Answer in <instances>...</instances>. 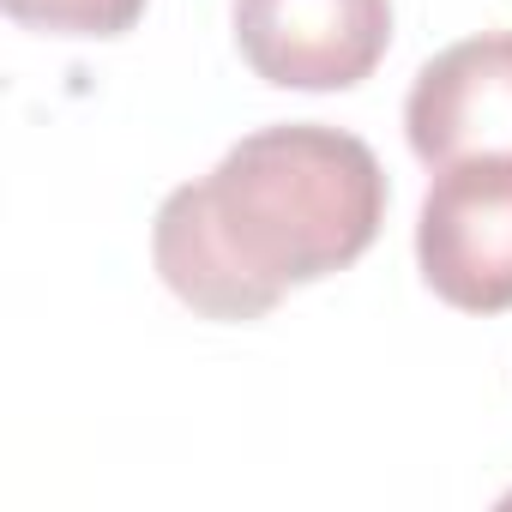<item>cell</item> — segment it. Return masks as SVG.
Returning a JSON list of instances; mask_svg holds the SVG:
<instances>
[{
  "label": "cell",
  "instance_id": "277c9868",
  "mask_svg": "<svg viewBox=\"0 0 512 512\" xmlns=\"http://www.w3.org/2000/svg\"><path fill=\"white\" fill-rule=\"evenodd\" d=\"M410 151L428 169L464 157H512V31H482L440 49L404 103Z\"/></svg>",
  "mask_w": 512,
  "mask_h": 512
},
{
  "label": "cell",
  "instance_id": "7a4b0ae2",
  "mask_svg": "<svg viewBox=\"0 0 512 512\" xmlns=\"http://www.w3.org/2000/svg\"><path fill=\"white\" fill-rule=\"evenodd\" d=\"M422 284L458 314L512 308V157L446 163L416 217Z\"/></svg>",
  "mask_w": 512,
  "mask_h": 512
},
{
  "label": "cell",
  "instance_id": "6da1fadb",
  "mask_svg": "<svg viewBox=\"0 0 512 512\" xmlns=\"http://www.w3.org/2000/svg\"><path fill=\"white\" fill-rule=\"evenodd\" d=\"M386 223V169L368 139L320 121L260 127L151 223L157 278L205 320H260L296 284L356 266Z\"/></svg>",
  "mask_w": 512,
  "mask_h": 512
},
{
  "label": "cell",
  "instance_id": "3957f363",
  "mask_svg": "<svg viewBox=\"0 0 512 512\" xmlns=\"http://www.w3.org/2000/svg\"><path fill=\"white\" fill-rule=\"evenodd\" d=\"M235 49L266 85L350 91L392 49V0H235Z\"/></svg>",
  "mask_w": 512,
  "mask_h": 512
},
{
  "label": "cell",
  "instance_id": "5b68a950",
  "mask_svg": "<svg viewBox=\"0 0 512 512\" xmlns=\"http://www.w3.org/2000/svg\"><path fill=\"white\" fill-rule=\"evenodd\" d=\"M7 19L49 37H121L139 25L145 0H0Z\"/></svg>",
  "mask_w": 512,
  "mask_h": 512
}]
</instances>
